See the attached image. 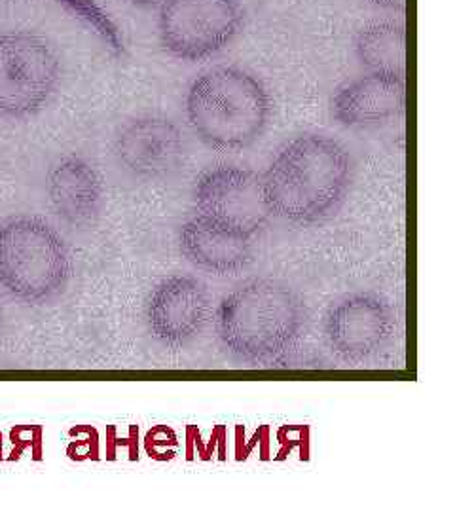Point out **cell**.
I'll return each mask as SVG.
<instances>
[{"instance_id": "8fae6325", "label": "cell", "mask_w": 455, "mask_h": 512, "mask_svg": "<svg viewBox=\"0 0 455 512\" xmlns=\"http://www.w3.org/2000/svg\"><path fill=\"white\" fill-rule=\"evenodd\" d=\"M406 105L402 74L368 73L342 86L332 97L334 120L347 129H372L399 118Z\"/></svg>"}, {"instance_id": "6da1fadb", "label": "cell", "mask_w": 455, "mask_h": 512, "mask_svg": "<svg viewBox=\"0 0 455 512\" xmlns=\"http://www.w3.org/2000/svg\"><path fill=\"white\" fill-rule=\"evenodd\" d=\"M353 175V158L340 141L323 133H304L277 150L260 181L272 217L311 226L342 209Z\"/></svg>"}, {"instance_id": "9a60e30c", "label": "cell", "mask_w": 455, "mask_h": 512, "mask_svg": "<svg viewBox=\"0 0 455 512\" xmlns=\"http://www.w3.org/2000/svg\"><path fill=\"white\" fill-rule=\"evenodd\" d=\"M71 16L82 21L97 37L101 38L114 54H124V38L109 14L95 0H55Z\"/></svg>"}, {"instance_id": "8992f818", "label": "cell", "mask_w": 455, "mask_h": 512, "mask_svg": "<svg viewBox=\"0 0 455 512\" xmlns=\"http://www.w3.org/2000/svg\"><path fill=\"white\" fill-rule=\"evenodd\" d=\"M243 23L245 10L239 0H165L158 33L165 52L198 63L222 52Z\"/></svg>"}, {"instance_id": "7c38bea8", "label": "cell", "mask_w": 455, "mask_h": 512, "mask_svg": "<svg viewBox=\"0 0 455 512\" xmlns=\"http://www.w3.org/2000/svg\"><path fill=\"white\" fill-rule=\"evenodd\" d=\"M46 190L55 215L73 228H90L103 213V177L80 156L71 154L55 162L46 179Z\"/></svg>"}, {"instance_id": "3957f363", "label": "cell", "mask_w": 455, "mask_h": 512, "mask_svg": "<svg viewBox=\"0 0 455 512\" xmlns=\"http://www.w3.org/2000/svg\"><path fill=\"white\" fill-rule=\"evenodd\" d=\"M272 112V95L264 82L234 65L201 73L186 93L190 128L215 150L253 147L270 126Z\"/></svg>"}, {"instance_id": "4fadbf2b", "label": "cell", "mask_w": 455, "mask_h": 512, "mask_svg": "<svg viewBox=\"0 0 455 512\" xmlns=\"http://www.w3.org/2000/svg\"><path fill=\"white\" fill-rule=\"evenodd\" d=\"M179 249L194 268L207 274H239L255 260V239L228 232L196 215L182 224Z\"/></svg>"}, {"instance_id": "30bf717a", "label": "cell", "mask_w": 455, "mask_h": 512, "mask_svg": "<svg viewBox=\"0 0 455 512\" xmlns=\"http://www.w3.org/2000/svg\"><path fill=\"white\" fill-rule=\"evenodd\" d=\"M114 156L131 177L148 183L164 181L184 164L186 139L171 118L145 114L118 129Z\"/></svg>"}, {"instance_id": "ba28073f", "label": "cell", "mask_w": 455, "mask_h": 512, "mask_svg": "<svg viewBox=\"0 0 455 512\" xmlns=\"http://www.w3.org/2000/svg\"><path fill=\"white\" fill-rule=\"evenodd\" d=\"M196 217L228 232L255 239L270 220L260 175L247 167L217 165L194 186Z\"/></svg>"}, {"instance_id": "9c48e42d", "label": "cell", "mask_w": 455, "mask_h": 512, "mask_svg": "<svg viewBox=\"0 0 455 512\" xmlns=\"http://www.w3.org/2000/svg\"><path fill=\"white\" fill-rule=\"evenodd\" d=\"M211 311L213 300L201 279L169 275L146 298V329L165 348H184L207 327Z\"/></svg>"}, {"instance_id": "52a82bcc", "label": "cell", "mask_w": 455, "mask_h": 512, "mask_svg": "<svg viewBox=\"0 0 455 512\" xmlns=\"http://www.w3.org/2000/svg\"><path fill=\"white\" fill-rule=\"evenodd\" d=\"M323 336L332 355L342 363H368L395 340L397 313L382 294L347 293L328 306Z\"/></svg>"}, {"instance_id": "5bb4252c", "label": "cell", "mask_w": 455, "mask_h": 512, "mask_svg": "<svg viewBox=\"0 0 455 512\" xmlns=\"http://www.w3.org/2000/svg\"><path fill=\"white\" fill-rule=\"evenodd\" d=\"M355 54L370 73L406 71V29L397 21H374L359 31Z\"/></svg>"}, {"instance_id": "2e32d148", "label": "cell", "mask_w": 455, "mask_h": 512, "mask_svg": "<svg viewBox=\"0 0 455 512\" xmlns=\"http://www.w3.org/2000/svg\"><path fill=\"white\" fill-rule=\"evenodd\" d=\"M376 8L389 10V12H404L406 10V0H368Z\"/></svg>"}, {"instance_id": "5b68a950", "label": "cell", "mask_w": 455, "mask_h": 512, "mask_svg": "<svg viewBox=\"0 0 455 512\" xmlns=\"http://www.w3.org/2000/svg\"><path fill=\"white\" fill-rule=\"evenodd\" d=\"M61 82L54 46L29 31L0 33V118L23 120L44 109Z\"/></svg>"}, {"instance_id": "277c9868", "label": "cell", "mask_w": 455, "mask_h": 512, "mask_svg": "<svg viewBox=\"0 0 455 512\" xmlns=\"http://www.w3.org/2000/svg\"><path fill=\"white\" fill-rule=\"evenodd\" d=\"M73 258L48 220L18 215L0 222V285L25 304H48L67 291Z\"/></svg>"}, {"instance_id": "e0dca14e", "label": "cell", "mask_w": 455, "mask_h": 512, "mask_svg": "<svg viewBox=\"0 0 455 512\" xmlns=\"http://www.w3.org/2000/svg\"><path fill=\"white\" fill-rule=\"evenodd\" d=\"M129 2L139 8H160L165 0H129Z\"/></svg>"}, {"instance_id": "7a4b0ae2", "label": "cell", "mask_w": 455, "mask_h": 512, "mask_svg": "<svg viewBox=\"0 0 455 512\" xmlns=\"http://www.w3.org/2000/svg\"><path fill=\"white\" fill-rule=\"evenodd\" d=\"M308 327L302 296L283 281L255 277L226 294L215 313L220 348L249 366L283 363Z\"/></svg>"}]
</instances>
